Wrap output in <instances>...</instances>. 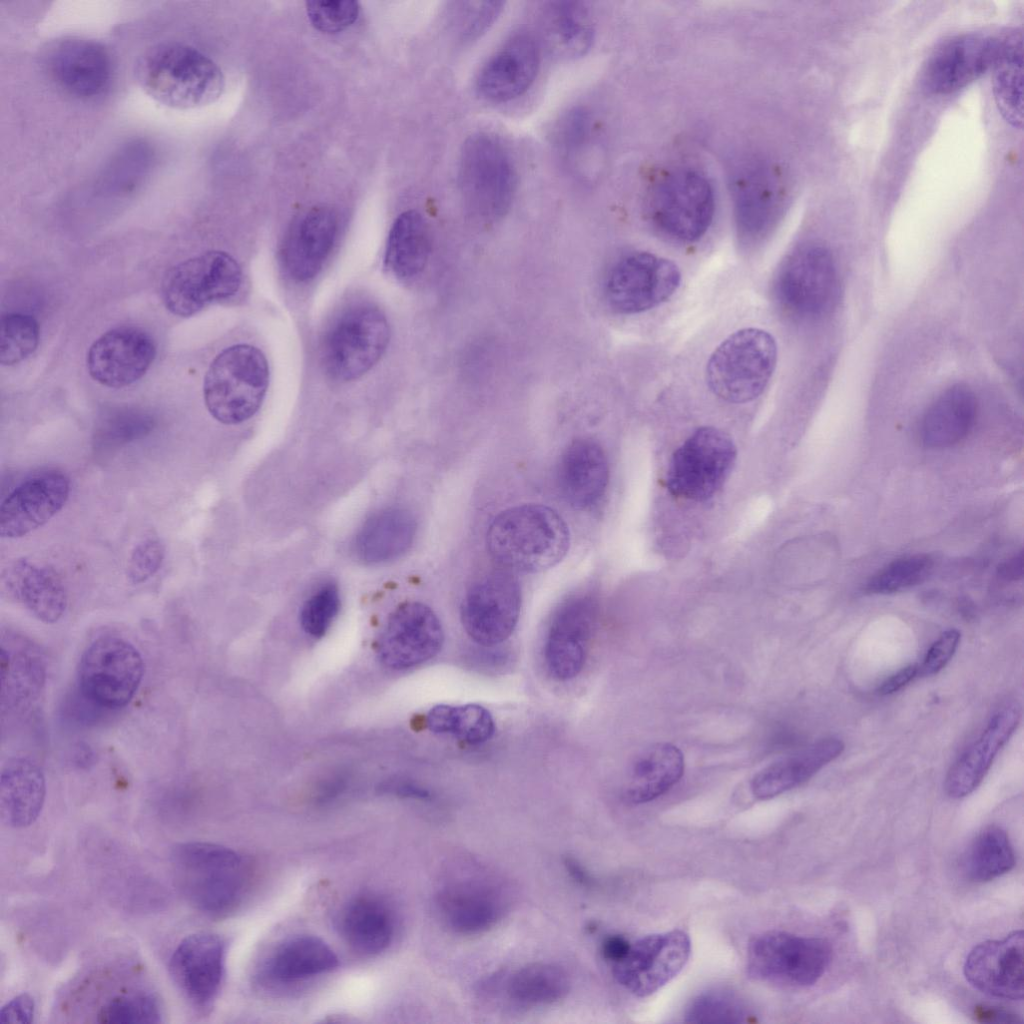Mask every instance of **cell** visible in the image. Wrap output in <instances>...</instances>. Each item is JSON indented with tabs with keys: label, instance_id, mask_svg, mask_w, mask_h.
Segmentation results:
<instances>
[{
	"label": "cell",
	"instance_id": "6da1fadb",
	"mask_svg": "<svg viewBox=\"0 0 1024 1024\" xmlns=\"http://www.w3.org/2000/svg\"><path fill=\"white\" fill-rule=\"evenodd\" d=\"M492 558L508 571L537 573L558 564L570 545L569 529L552 508L524 504L501 511L486 536Z\"/></svg>",
	"mask_w": 1024,
	"mask_h": 1024
},
{
	"label": "cell",
	"instance_id": "7a4b0ae2",
	"mask_svg": "<svg viewBox=\"0 0 1024 1024\" xmlns=\"http://www.w3.org/2000/svg\"><path fill=\"white\" fill-rule=\"evenodd\" d=\"M136 77L144 92L174 109H193L215 102L224 90V76L207 55L180 42L160 43L138 60Z\"/></svg>",
	"mask_w": 1024,
	"mask_h": 1024
},
{
	"label": "cell",
	"instance_id": "3957f363",
	"mask_svg": "<svg viewBox=\"0 0 1024 1024\" xmlns=\"http://www.w3.org/2000/svg\"><path fill=\"white\" fill-rule=\"evenodd\" d=\"M176 883L198 911L225 917L239 906L248 883L244 859L234 850L208 842H186L171 852Z\"/></svg>",
	"mask_w": 1024,
	"mask_h": 1024
},
{
	"label": "cell",
	"instance_id": "277c9868",
	"mask_svg": "<svg viewBox=\"0 0 1024 1024\" xmlns=\"http://www.w3.org/2000/svg\"><path fill=\"white\" fill-rule=\"evenodd\" d=\"M459 189L468 212L491 223L510 209L517 173L504 143L494 134L477 132L464 142L458 166Z\"/></svg>",
	"mask_w": 1024,
	"mask_h": 1024
},
{
	"label": "cell",
	"instance_id": "5b68a950",
	"mask_svg": "<svg viewBox=\"0 0 1024 1024\" xmlns=\"http://www.w3.org/2000/svg\"><path fill=\"white\" fill-rule=\"evenodd\" d=\"M269 383L265 355L248 344L230 346L211 362L203 397L211 416L223 424H238L260 408Z\"/></svg>",
	"mask_w": 1024,
	"mask_h": 1024
},
{
	"label": "cell",
	"instance_id": "8992f818",
	"mask_svg": "<svg viewBox=\"0 0 1024 1024\" xmlns=\"http://www.w3.org/2000/svg\"><path fill=\"white\" fill-rule=\"evenodd\" d=\"M777 361L773 336L759 328L729 335L711 354L706 367L710 390L730 403L757 398L767 386Z\"/></svg>",
	"mask_w": 1024,
	"mask_h": 1024
},
{
	"label": "cell",
	"instance_id": "52a82bcc",
	"mask_svg": "<svg viewBox=\"0 0 1024 1024\" xmlns=\"http://www.w3.org/2000/svg\"><path fill=\"white\" fill-rule=\"evenodd\" d=\"M143 675L144 662L136 647L121 637L103 635L80 658L78 692L94 707L120 709L132 700Z\"/></svg>",
	"mask_w": 1024,
	"mask_h": 1024
},
{
	"label": "cell",
	"instance_id": "ba28073f",
	"mask_svg": "<svg viewBox=\"0 0 1024 1024\" xmlns=\"http://www.w3.org/2000/svg\"><path fill=\"white\" fill-rule=\"evenodd\" d=\"M390 339L386 316L370 304L344 311L327 330L322 344L325 370L334 379L352 381L368 372Z\"/></svg>",
	"mask_w": 1024,
	"mask_h": 1024
},
{
	"label": "cell",
	"instance_id": "9c48e42d",
	"mask_svg": "<svg viewBox=\"0 0 1024 1024\" xmlns=\"http://www.w3.org/2000/svg\"><path fill=\"white\" fill-rule=\"evenodd\" d=\"M831 960L829 943L783 931H768L751 940L747 973L758 981L791 987L815 984Z\"/></svg>",
	"mask_w": 1024,
	"mask_h": 1024
},
{
	"label": "cell",
	"instance_id": "30bf717a",
	"mask_svg": "<svg viewBox=\"0 0 1024 1024\" xmlns=\"http://www.w3.org/2000/svg\"><path fill=\"white\" fill-rule=\"evenodd\" d=\"M736 460L732 439L714 427H702L672 455L666 484L680 498L704 501L723 486Z\"/></svg>",
	"mask_w": 1024,
	"mask_h": 1024
},
{
	"label": "cell",
	"instance_id": "8fae6325",
	"mask_svg": "<svg viewBox=\"0 0 1024 1024\" xmlns=\"http://www.w3.org/2000/svg\"><path fill=\"white\" fill-rule=\"evenodd\" d=\"M241 281V269L232 256L208 251L171 267L162 279L161 295L172 314L190 317L233 296Z\"/></svg>",
	"mask_w": 1024,
	"mask_h": 1024
},
{
	"label": "cell",
	"instance_id": "7c38bea8",
	"mask_svg": "<svg viewBox=\"0 0 1024 1024\" xmlns=\"http://www.w3.org/2000/svg\"><path fill=\"white\" fill-rule=\"evenodd\" d=\"M507 888L482 869L454 873L439 887L435 906L442 923L461 935L480 934L493 928L510 906Z\"/></svg>",
	"mask_w": 1024,
	"mask_h": 1024
},
{
	"label": "cell",
	"instance_id": "4fadbf2b",
	"mask_svg": "<svg viewBox=\"0 0 1024 1024\" xmlns=\"http://www.w3.org/2000/svg\"><path fill=\"white\" fill-rule=\"evenodd\" d=\"M714 194L707 179L692 170L672 171L660 178L649 198L653 222L683 242L700 239L714 215Z\"/></svg>",
	"mask_w": 1024,
	"mask_h": 1024
},
{
	"label": "cell",
	"instance_id": "5bb4252c",
	"mask_svg": "<svg viewBox=\"0 0 1024 1024\" xmlns=\"http://www.w3.org/2000/svg\"><path fill=\"white\" fill-rule=\"evenodd\" d=\"M680 280L681 274L674 262L649 252H633L612 265L604 293L614 311L638 314L667 301Z\"/></svg>",
	"mask_w": 1024,
	"mask_h": 1024
},
{
	"label": "cell",
	"instance_id": "9a60e30c",
	"mask_svg": "<svg viewBox=\"0 0 1024 1024\" xmlns=\"http://www.w3.org/2000/svg\"><path fill=\"white\" fill-rule=\"evenodd\" d=\"M520 608L518 580L506 569L493 571L467 590L461 605V620L474 642L493 647L510 637Z\"/></svg>",
	"mask_w": 1024,
	"mask_h": 1024
},
{
	"label": "cell",
	"instance_id": "2e32d148",
	"mask_svg": "<svg viewBox=\"0 0 1024 1024\" xmlns=\"http://www.w3.org/2000/svg\"><path fill=\"white\" fill-rule=\"evenodd\" d=\"M691 954L689 935L678 929L646 935L612 964L615 979L638 997L649 996L675 978Z\"/></svg>",
	"mask_w": 1024,
	"mask_h": 1024
},
{
	"label": "cell",
	"instance_id": "e0dca14e",
	"mask_svg": "<svg viewBox=\"0 0 1024 1024\" xmlns=\"http://www.w3.org/2000/svg\"><path fill=\"white\" fill-rule=\"evenodd\" d=\"M775 294L790 312L815 316L827 311L837 295V273L829 250L818 244L796 249L782 265Z\"/></svg>",
	"mask_w": 1024,
	"mask_h": 1024
},
{
	"label": "cell",
	"instance_id": "ac0fdd59",
	"mask_svg": "<svg viewBox=\"0 0 1024 1024\" xmlns=\"http://www.w3.org/2000/svg\"><path fill=\"white\" fill-rule=\"evenodd\" d=\"M597 602L587 593H577L555 609L547 630L544 656L549 673L565 681L577 676L586 661L596 620Z\"/></svg>",
	"mask_w": 1024,
	"mask_h": 1024
},
{
	"label": "cell",
	"instance_id": "d6986e66",
	"mask_svg": "<svg viewBox=\"0 0 1024 1024\" xmlns=\"http://www.w3.org/2000/svg\"><path fill=\"white\" fill-rule=\"evenodd\" d=\"M441 622L427 605L412 601L399 605L382 630L377 654L393 669H407L433 658L441 649Z\"/></svg>",
	"mask_w": 1024,
	"mask_h": 1024
},
{
	"label": "cell",
	"instance_id": "ffe728a7",
	"mask_svg": "<svg viewBox=\"0 0 1024 1024\" xmlns=\"http://www.w3.org/2000/svg\"><path fill=\"white\" fill-rule=\"evenodd\" d=\"M999 37L963 34L941 43L927 58L921 73L925 91L942 95L955 92L991 70Z\"/></svg>",
	"mask_w": 1024,
	"mask_h": 1024
},
{
	"label": "cell",
	"instance_id": "44dd1931",
	"mask_svg": "<svg viewBox=\"0 0 1024 1024\" xmlns=\"http://www.w3.org/2000/svg\"><path fill=\"white\" fill-rule=\"evenodd\" d=\"M226 944L213 933L191 934L178 944L169 961V972L190 1004L200 1012L210 1010L221 989Z\"/></svg>",
	"mask_w": 1024,
	"mask_h": 1024
},
{
	"label": "cell",
	"instance_id": "7402d4cb",
	"mask_svg": "<svg viewBox=\"0 0 1024 1024\" xmlns=\"http://www.w3.org/2000/svg\"><path fill=\"white\" fill-rule=\"evenodd\" d=\"M69 494L70 480L62 471L46 469L26 477L1 502L0 536L20 538L45 525Z\"/></svg>",
	"mask_w": 1024,
	"mask_h": 1024
},
{
	"label": "cell",
	"instance_id": "603a6c76",
	"mask_svg": "<svg viewBox=\"0 0 1024 1024\" xmlns=\"http://www.w3.org/2000/svg\"><path fill=\"white\" fill-rule=\"evenodd\" d=\"M155 355V343L147 332L137 327L121 326L105 332L93 342L87 353V369L98 383L110 388H123L144 376Z\"/></svg>",
	"mask_w": 1024,
	"mask_h": 1024
},
{
	"label": "cell",
	"instance_id": "cb8c5ba5",
	"mask_svg": "<svg viewBox=\"0 0 1024 1024\" xmlns=\"http://www.w3.org/2000/svg\"><path fill=\"white\" fill-rule=\"evenodd\" d=\"M51 78L65 92L78 98H94L110 85L113 65L109 52L99 42L66 37L54 42L46 54Z\"/></svg>",
	"mask_w": 1024,
	"mask_h": 1024
},
{
	"label": "cell",
	"instance_id": "d4e9b609",
	"mask_svg": "<svg viewBox=\"0 0 1024 1024\" xmlns=\"http://www.w3.org/2000/svg\"><path fill=\"white\" fill-rule=\"evenodd\" d=\"M1024 937L1014 931L1001 940L975 946L964 964L967 981L977 990L1003 999L1023 997Z\"/></svg>",
	"mask_w": 1024,
	"mask_h": 1024
},
{
	"label": "cell",
	"instance_id": "484cf974",
	"mask_svg": "<svg viewBox=\"0 0 1024 1024\" xmlns=\"http://www.w3.org/2000/svg\"><path fill=\"white\" fill-rule=\"evenodd\" d=\"M540 65V51L528 33L510 37L482 66L476 79L478 94L494 103L509 102L533 84Z\"/></svg>",
	"mask_w": 1024,
	"mask_h": 1024
},
{
	"label": "cell",
	"instance_id": "4316f807",
	"mask_svg": "<svg viewBox=\"0 0 1024 1024\" xmlns=\"http://www.w3.org/2000/svg\"><path fill=\"white\" fill-rule=\"evenodd\" d=\"M609 481V467L601 446L587 438L573 440L563 450L557 483L563 499L573 508L587 510L601 500Z\"/></svg>",
	"mask_w": 1024,
	"mask_h": 1024
},
{
	"label": "cell",
	"instance_id": "83f0119b",
	"mask_svg": "<svg viewBox=\"0 0 1024 1024\" xmlns=\"http://www.w3.org/2000/svg\"><path fill=\"white\" fill-rule=\"evenodd\" d=\"M338 218L329 207L306 212L293 225L282 248V262L288 275L300 282L321 270L336 239Z\"/></svg>",
	"mask_w": 1024,
	"mask_h": 1024
},
{
	"label": "cell",
	"instance_id": "f1b7e54d",
	"mask_svg": "<svg viewBox=\"0 0 1024 1024\" xmlns=\"http://www.w3.org/2000/svg\"><path fill=\"white\" fill-rule=\"evenodd\" d=\"M0 652L2 712L21 710L35 701L46 680V664L29 638L8 631L2 634Z\"/></svg>",
	"mask_w": 1024,
	"mask_h": 1024
},
{
	"label": "cell",
	"instance_id": "f546056e",
	"mask_svg": "<svg viewBox=\"0 0 1024 1024\" xmlns=\"http://www.w3.org/2000/svg\"><path fill=\"white\" fill-rule=\"evenodd\" d=\"M1020 717V708L1015 703L1004 705L992 716L980 737L949 770L945 789L950 797H965L979 786L996 754L1018 726Z\"/></svg>",
	"mask_w": 1024,
	"mask_h": 1024
},
{
	"label": "cell",
	"instance_id": "4dcf8cb0",
	"mask_svg": "<svg viewBox=\"0 0 1024 1024\" xmlns=\"http://www.w3.org/2000/svg\"><path fill=\"white\" fill-rule=\"evenodd\" d=\"M3 580L9 592L39 621L57 622L66 611L68 595L58 572L27 558L15 560Z\"/></svg>",
	"mask_w": 1024,
	"mask_h": 1024
},
{
	"label": "cell",
	"instance_id": "1f68e13d",
	"mask_svg": "<svg viewBox=\"0 0 1024 1024\" xmlns=\"http://www.w3.org/2000/svg\"><path fill=\"white\" fill-rule=\"evenodd\" d=\"M736 221L741 236L756 239L772 224L780 204V187L769 167L750 164L733 183Z\"/></svg>",
	"mask_w": 1024,
	"mask_h": 1024
},
{
	"label": "cell",
	"instance_id": "d6a6232c",
	"mask_svg": "<svg viewBox=\"0 0 1024 1024\" xmlns=\"http://www.w3.org/2000/svg\"><path fill=\"white\" fill-rule=\"evenodd\" d=\"M46 796L42 768L29 757H14L0 776L1 820L13 828L30 826L39 817Z\"/></svg>",
	"mask_w": 1024,
	"mask_h": 1024
},
{
	"label": "cell",
	"instance_id": "836d02e7",
	"mask_svg": "<svg viewBox=\"0 0 1024 1024\" xmlns=\"http://www.w3.org/2000/svg\"><path fill=\"white\" fill-rule=\"evenodd\" d=\"M843 749L842 741L827 738L778 760L753 777L752 793L757 799L766 800L791 790L837 758Z\"/></svg>",
	"mask_w": 1024,
	"mask_h": 1024
},
{
	"label": "cell",
	"instance_id": "e575fe53",
	"mask_svg": "<svg viewBox=\"0 0 1024 1024\" xmlns=\"http://www.w3.org/2000/svg\"><path fill=\"white\" fill-rule=\"evenodd\" d=\"M683 773L684 757L676 746L652 744L633 760L623 797L631 804L649 802L669 791Z\"/></svg>",
	"mask_w": 1024,
	"mask_h": 1024
},
{
	"label": "cell",
	"instance_id": "d590c367",
	"mask_svg": "<svg viewBox=\"0 0 1024 1024\" xmlns=\"http://www.w3.org/2000/svg\"><path fill=\"white\" fill-rule=\"evenodd\" d=\"M339 927L344 939L354 950L364 955H375L391 944L395 920L384 900L366 894L353 898L345 905Z\"/></svg>",
	"mask_w": 1024,
	"mask_h": 1024
},
{
	"label": "cell",
	"instance_id": "8d00e7d4",
	"mask_svg": "<svg viewBox=\"0 0 1024 1024\" xmlns=\"http://www.w3.org/2000/svg\"><path fill=\"white\" fill-rule=\"evenodd\" d=\"M338 964V957L325 941L313 935H298L274 949L263 974L272 982L292 983L330 972Z\"/></svg>",
	"mask_w": 1024,
	"mask_h": 1024
},
{
	"label": "cell",
	"instance_id": "74e56055",
	"mask_svg": "<svg viewBox=\"0 0 1024 1024\" xmlns=\"http://www.w3.org/2000/svg\"><path fill=\"white\" fill-rule=\"evenodd\" d=\"M416 533L413 515L403 508H386L371 516L358 532L354 547L365 563L394 560L412 545Z\"/></svg>",
	"mask_w": 1024,
	"mask_h": 1024
},
{
	"label": "cell",
	"instance_id": "f35d334b",
	"mask_svg": "<svg viewBox=\"0 0 1024 1024\" xmlns=\"http://www.w3.org/2000/svg\"><path fill=\"white\" fill-rule=\"evenodd\" d=\"M977 403L970 389L955 385L943 392L927 410L921 428L922 441L929 448L950 447L971 430Z\"/></svg>",
	"mask_w": 1024,
	"mask_h": 1024
},
{
	"label": "cell",
	"instance_id": "ab89813d",
	"mask_svg": "<svg viewBox=\"0 0 1024 1024\" xmlns=\"http://www.w3.org/2000/svg\"><path fill=\"white\" fill-rule=\"evenodd\" d=\"M543 35L549 48L564 58L586 54L594 39L588 7L579 1H552L541 13Z\"/></svg>",
	"mask_w": 1024,
	"mask_h": 1024
},
{
	"label": "cell",
	"instance_id": "60d3db41",
	"mask_svg": "<svg viewBox=\"0 0 1024 1024\" xmlns=\"http://www.w3.org/2000/svg\"><path fill=\"white\" fill-rule=\"evenodd\" d=\"M430 251V233L422 215L415 210L400 214L388 235L386 268L401 279L414 277L426 266Z\"/></svg>",
	"mask_w": 1024,
	"mask_h": 1024
},
{
	"label": "cell",
	"instance_id": "b9f144b4",
	"mask_svg": "<svg viewBox=\"0 0 1024 1024\" xmlns=\"http://www.w3.org/2000/svg\"><path fill=\"white\" fill-rule=\"evenodd\" d=\"M1023 40L1018 30L999 37L993 91L996 105L1004 119L1015 127L1023 122Z\"/></svg>",
	"mask_w": 1024,
	"mask_h": 1024
},
{
	"label": "cell",
	"instance_id": "7bdbcfd3",
	"mask_svg": "<svg viewBox=\"0 0 1024 1024\" xmlns=\"http://www.w3.org/2000/svg\"><path fill=\"white\" fill-rule=\"evenodd\" d=\"M570 981L564 969L544 962L527 964L514 971L505 984L508 1000L519 1008L554 1004L569 991Z\"/></svg>",
	"mask_w": 1024,
	"mask_h": 1024
},
{
	"label": "cell",
	"instance_id": "ee69618b",
	"mask_svg": "<svg viewBox=\"0 0 1024 1024\" xmlns=\"http://www.w3.org/2000/svg\"><path fill=\"white\" fill-rule=\"evenodd\" d=\"M964 870L977 882L997 878L1015 865V855L1006 832L998 826L984 828L964 855Z\"/></svg>",
	"mask_w": 1024,
	"mask_h": 1024
},
{
	"label": "cell",
	"instance_id": "f6af8a7d",
	"mask_svg": "<svg viewBox=\"0 0 1024 1024\" xmlns=\"http://www.w3.org/2000/svg\"><path fill=\"white\" fill-rule=\"evenodd\" d=\"M426 726L433 733L450 734L469 745L486 742L495 731L492 715L477 704L435 706L426 716Z\"/></svg>",
	"mask_w": 1024,
	"mask_h": 1024
},
{
	"label": "cell",
	"instance_id": "bcb514c9",
	"mask_svg": "<svg viewBox=\"0 0 1024 1024\" xmlns=\"http://www.w3.org/2000/svg\"><path fill=\"white\" fill-rule=\"evenodd\" d=\"M504 4L499 1L451 2L446 10V24L460 42L474 41L493 25Z\"/></svg>",
	"mask_w": 1024,
	"mask_h": 1024
},
{
	"label": "cell",
	"instance_id": "7dc6e473",
	"mask_svg": "<svg viewBox=\"0 0 1024 1024\" xmlns=\"http://www.w3.org/2000/svg\"><path fill=\"white\" fill-rule=\"evenodd\" d=\"M39 342V325L34 317L19 312L5 313L0 321V363L17 364L30 356Z\"/></svg>",
	"mask_w": 1024,
	"mask_h": 1024
},
{
	"label": "cell",
	"instance_id": "c3c4849f",
	"mask_svg": "<svg viewBox=\"0 0 1024 1024\" xmlns=\"http://www.w3.org/2000/svg\"><path fill=\"white\" fill-rule=\"evenodd\" d=\"M933 560L926 554H915L896 559L876 573L866 584L865 591L887 594L910 588L923 582L931 573Z\"/></svg>",
	"mask_w": 1024,
	"mask_h": 1024
},
{
	"label": "cell",
	"instance_id": "681fc988",
	"mask_svg": "<svg viewBox=\"0 0 1024 1024\" xmlns=\"http://www.w3.org/2000/svg\"><path fill=\"white\" fill-rule=\"evenodd\" d=\"M743 1002L730 991L711 990L698 995L686 1012L691 1023H740L748 1021Z\"/></svg>",
	"mask_w": 1024,
	"mask_h": 1024
},
{
	"label": "cell",
	"instance_id": "f907efd6",
	"mask_svg": "<svg viewBox=\"0 0 1024 1024\" xmlns=\"http://www.w3.org/2000/svg\"><path fill=\"white\" fill-rule=\"evenodd\" d=\"M97 1021L109 1024L160 1023L162 1011L158 999L152 994L122 995L99 1009Z\"/></svg>",
	"mask_w": 1024,
	"mask_h": 1024
},
{
	"label": "cell",
	"instance_id": "816d5d0a",
	"mask_svg": "<svg viewBox=\"0 0 1024 1024\" xmlns=\"http://www.w3.org/2000/svg\"><path fill=\"white\" fill-rule=\"evenodd\" d=\"M154 427V419L146 412L120 409L104 416L97 428L96 441L115 447L145 437Z\"/></svg>",
	"mask_w": 1024,
	"mask_h": 1024
},
{
	"label": "cell",
	"instance_id": "f5cc1de1",
	"mask_svg": "<svg viewBox=\"0 0 1024 1024\" xmlns=\"http://www.w3.org/2000/svg\"><path fill=\"white\" fill-rule=\"evenodd\" d=\"M592 135L591 114L583 107H574L558 122L555 130V144L565 161L576 163L587 149Z\"/></svg>",
	"mask_w": 1024,
	"mask_h": 1024
},
{
	"label": "cell",
	"instance_id": "db71d44e",
	"mask_svg": "<svg viewBox=\"0 0 1024 1024\" xmlns=\"http://www.w3.org/2000/svg\"><path fill=\"white\" fill-rule=\"evenodd\" d=\"M340 608L339 590L328 582L313 593L303 604L300 623L312 637H321L329 629Z\"/></svg>",
	"mask_w": 1024,
	"mask_h": 1024
},
{
	"label": "cell",
	"instance_id": "11a10c76",
	"mask_svg": "<svg viewBox=\"0 0 1024 1024\" xmlns=\"http://www.w3.org/2000/svg\"><path fill=\"white\" fill-rule=\"evenodd\" d=\"M307 15L312 25L325 33H336L355 22L359 4L352 0L309 1Z\"/></svg>",
	"mask_w": 1024,
	"mask_h": 1024
},
{
	"label": "cell",
	"instance_id": "9f6ffc18",
	"mask_svg": "<svg viewBox=\"0 0 1024 1024\" xmlns=\"http://www.w3.org/2000/svg\"><path fill=\"white\" fill-rule=\"evenodd\" d=\"M165 557V548L157 538L149 537L138 542L131 551L126 576L132 584H142L160 569Z\"/></svg>",
	"mask_w": 1024,
	"mask_h": 1024
},
{
	"label": "cell",
	"instance_id": "6f0895ef",
	"mask_svg": "<svg viewBox=\"0 0 1024 1024\" xmlns=\"http://www.w3.org/2000/svg\"><path fill=\"white\" fill-rule=\"evenodd\" d=\"M960 641V633L950 629L942 633L928 649L919 667V675L930 676L943 669L954 655Z\"/></svg>",
	"mask_w": 1024,
	"mask_h": 1024
},
{
	"label": "cell",
	"instance_id": "680465c9",
	"mask_svg": "<svg viewBox=\"0 0 1024 1024\" xmlns=\"http://www.w3.org/2000/svg\"><path fill=\"white\" fill-rule=\"evenodd\" d=\"M34 1012L33 998L29 994L23 993L11 999L1 1008L0 1021L3 1023H31Z\"/></svg>",
	"mask_w": 1024,
	"mask_h": 1024
},
{
	"label": "cell",
	"instance_id": "91938a15",
	"mask_svg": "<svg viewBox=\"0 0 1024 1024\" xmlns=\"http://www.w3.org/2000/svg\"><path fill=\"white\" fill-rule=\"evenodd\" d=\"M917 675H919V667L917 664L906 666L888 677L879 687V693L882 695H888L897 692L911 682Z\"/></svg>",
	"mask_w": 1024,
	"mask_h": 1024
},
{
	"label": "cell",
	"instance_id": "94428289",
	"mask_svg": "<svg viewBox=\"0 0 1024 1024\" xmlns=\"http://www.w3.org/2000/svg\"><path fill=\"white\" fill-rule=\"evenodd\" d=\"M630 942L619 935H611L604 939L601 945V953L604 959L611 964L619 961L627 952Z\"/></svg>",
	"mask_w": 1024,
	"mask_h": 1024
},
{
	"label": "cell",
	"instance_id": "6125c7cd",
	"mask_svg": "<svg viewBox=\"0 0 1024 1024\" xmlns=\"http://www.w3.org/2000/svg\"><path fill=\"white\" fill-rule=\"evenodd\" d=\"M998 575L1006 581H1016L1023 577V554L1013 556L998 567Z\"/></svg>",
	"mask_w": 1024,
	"mask_h": 1024
},
{
	"label": "cell",
	"instance_id": "be15d7a7",
	"mask_svg": "<svg viewBox=\"0 0 1024 1024\" xmlns=\"http://www.w3.org/2000/svg\"><path fill=\"white\" fill-rule=\"evenodd\" d=\"M975 1016L977 1019L983 1022H1010L1011 1016L1004 1011L993 1007H977L975 1009Z\"/></svg>",
	"mask_w": 1024,
	"mask_h": 1024
},
{
	"label": "cell",
	"instance_id": "e7e4bbea",
	"mask_svg": "<svg viewBox=\"0 0 1024 1024\" xmlns=\"http://www.w3.org/2000/svg\"><path fill=\"white\" fill-rule=\"evenodd\" d=\"M564 864L566 866V869H567L568 873L579 884L585 885V886H588V885L591 884L592 880L590 878V875L588 874L587 871H585L583 866L577 860H575L574 858H571V857H567L565 859V861H564Z\"/></svg>",
	"mask_w": 1024,
	"mask_h": 1024
},
{
	"label": "cell",
	"instance_id": "03108f58",
	"mask_svg": "<svg viewBox=\"0 0 1024 1024\" xmlns=\"http://www.w3.org/2000/svg\"><path fill=\"white\" fill-rule=\"evenodd\" d=\"M395 794L403 797H413L425 799L429 797V792L421 787L415 786L410 783H398L389 787Z\"/></svg>",
	"mask_w": 1024,
	"mask_h": 1024
}]
</instances>
